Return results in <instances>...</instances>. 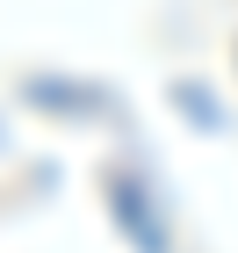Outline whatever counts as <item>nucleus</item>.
Returning <instances> with one entry per match:
<instances>
[{"label": "nucleus", "instance_id": "f257e3e1", "mask_svg": "<svg viewBox=\"0 0 238 253\" xmlns=\"http://www.w3.org/2000/svg\"><path fill=\"white\" fill-rule=\"evenodd\" d=\"M108 203H116V217L130 224V239H137L144 253H166V239H159V224L144 217V195L130 188V181H108Z\"/></svg>", "mask_w": 238, "mask_h": 253}]
</instances>
